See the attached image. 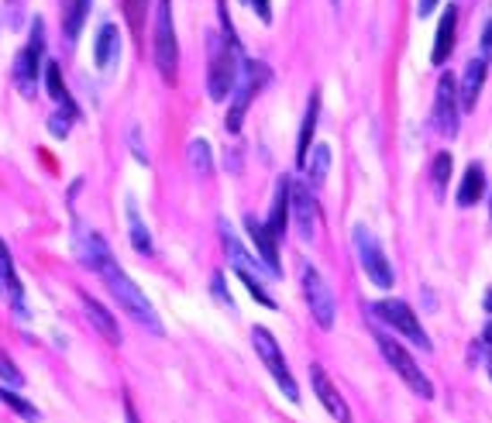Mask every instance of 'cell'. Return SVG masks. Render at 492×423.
<instances>
[{"mask_svg": "<svg viewBox=\"0 0 492 423\" xmlns=\"http://www.w3.org/2000/svg\"><path fill=\"white\" fill-rule=\"evenodd\" d=\"M0 300L18 313L21 320H28L24 286H21V279H18V268H14V258H11V251H7V245H4V238H0Z\"/></svg>", "mask_w": 492, "mask_h": 423, "instance_id": "cell-13", "label": "cell"}, {"mask_svg": "<svg viewBox=\"0 0 492 423\" xmlns=\"http://www.w3.org/2000/svg\"><path fill=\"white\" fill-rule=\"evenodd\" d=\"M124 417H128V423H138V413H134V406L128 396H124Z\"/></svg>", "mask_w": 492, "mask_h": 423, "instance_id": "cell-39", "label": "cell"}, {"mask_svg": "<svg viewBox=\"0 0 492 423\" xmlns=\"http://www.w3.org/2000/svg\"><path fill=\"white\" fill-rule=\"evenodd\" d=\"M303 169H307V176H310V186H320L324 179H327V169H331V148L327 145H317L307 162H303Z\"/></svg>", "mask_w": 492, "mask_h": 423, "instance_id": "cell-28", "label": "cell"}, {"mask_svg": "<svg viewBox=\"0 0 492 423\" xmlns=\"http://www.w3.org/2000/svg\"><path fill=\"white\" fill-rule=\"evenodd\" d=\"M45 87H48V97H52L69 117H76V107H72V97H69L66 80H63V66H59V63H45Z\"/></svg>", "mask_w": 492, "mask_h": 423, "instance_id": "cell-23", "label": "cell"}, {"mask_svg": "<svg viewBox=\"0 0 492 423\" xmlns=\"http://www.w3.org/2000/svg\"><path fill=\"white\" fill-rule=\"evenodd\" d=\"M251 344H255V351L262 358V365L268 368V376L283 389V396L290 402H300L296 379H293L290 365H286V358H283V348H279V341L272 337V331H268V327H255V331H251Z\"/></svg>", "mask_w": 492, "mask_h": 423, "instance_id": "cell-6", "label": "cell"}, {"mask_svg": "<svg viewBox=\"0 0 492 423\" xmlns=\"http://www.w3.org/2000/svg\"><path fill=\"white\" fill-rule=\"evenodd\" d=\"M300 283H303V296H307V307H310L317 327H320V331H331L337 317V303L331 286L324 283V275H320L310 262H300Z\"/></svg>", "mask_w": 492, "mask_h": 423, "instance_id": "cell-7", "label": "cell"}, {"mask_svg": "<svg viewBox=\"0 0 492 423\" xmlns=\"http://www.w3.org/2000/svg\"><path fill=\"white\" fill-rule=\"evenodd\" d=\"M317 114H320V93L313 89L310 104H307V117H303V128H300V145H296V165H303L310 156V138L317 131Z\"/></svg>", "mask_w": 492, "mask_h": 423, "instance_id": "cell-25", "label": "cell"}, {"mask_svg": "<svg viewBox=\"0 0 492 423\" xmlns=\"http://www.w3.org/2000/svg\"><path fill=\"white\" fill-rule=\"evenodd\" d=\"M310 382H313L317 400L324 402V410H327L337 423H352V410H348V402H344V396L337 393L335 382L327 379V372H324L320 365H310Z\"/></svg>", "mask_w": 492, "mask_h": 423, "instance_id": "cell-14", "label": "cell"}, {"mask_svg": "<svg viewBox=\"0 0 492 423\" xmlns=\"http://www.w3.org/2000/svg\"><path fill=\"white\" fill-rule=\"evenodd\" d=\"M72 251H76V258H80V262H83V268H89V272H100V268L107 266V262H114V255H111V248H107V241H104L97 231L83 227V224H76Z\"/></svg>", "mask_w": 492, "mask_h": 423, "instance_id": "cell-12", "label": "cell"}, {"mask_svg": "<svg viewBox=\"0 0 492 423\" xmlns=\"http://www.w3.org/2000/svg\"><path fill=\"white\" fill-rule=\"evenodd\" d=\"M372 310H376V317H382V320H386L393 331H400V334L410 337L417 348L430 351V337H427V331L420 327L417 313L410 310V303H403V300H379Z\"/></svg>", "mask_w": 492, "mask_h": 423, "instance_id": "cell-10", "label": "cell"}, {"mask_svg": "<svg viewBox=\"0 0 492 423\" xmlns=\"http://www.w3.org/2000/svg\"><path fill=\"white\" fill-rule=\"evenodd\" d=\"M45 69V21L35 18L31 24V35L24 42L21 55L14 59V87L21 89L24 97H35L38 87V72Z\"/></svg>", "mask_w": 492, "mask_h": 423, "instance_id": "cell-5", "label": "cell"}, {"mask_svg": "<svg viewBox=\"0 0 492 423\" xmlns=\"http://www.w3.org/2000/svg\"><path fill=\"white\" fill-rule=\"evenodd\" d=\"M186 156H190V165H193V173H200V176H210V173H214V158H210V145H207L203 138H193V141H190Z\"/></svg>", "mask_w": 492, "mask_h": 423, "instance_id": "cell-30", "label": "cell"}, {"mask_svg": "<svg viewBox=\"0 0 492 423\" xmlns=\"http://www.w3.org/2000/svg\"><path fill=\"white\" fill-rule=\"evenodd\" d=\"M482 83H486V59H471L465 66V76H462V87H458V107L462 111H475L479 104V93H482Z\"/></svg>", "mask_w": 492, "mask_h": 423, "instance_id": "cell-19", "label": "cell"}, {"mask_svg": "<svg viewBox=\"0 0 492 423\" xmlns=\"http://www.w3.org/2000/svg\"><path fill=\"white\" fill-rule=\"evenodd\" d=\"M48 124H52V134H55V138H66V134H69V124H72V117H69V114H63V117L55 114V117H52Z\"/></svg>", "mask_w": 492, "mask_h": 423, "instance_id": "cell-35", "label": "cell"}, {"mask_svg": "<svg viewBox=\"0 0 492 423\" xmlns=\"http://www.w3.org/2000/svg\"><path fill=\"white\" fill-rule=\"evenodd\" d=\"M489 376H492V355H489Z\"/></svg>", "mask_w": 492, "mask_h": 423, "instance_id": "cell-42", "label": "cell"}, {"mask_svg": "<svg viewBox=\"0 0 492 423\" xmlns=\"http://www.w3.org/2000/svg\"><path fill=\"white\" fill-rule=\"evenodd\" d=\"M454 31H458V7L447 4L445 18H441V24H437L434 52H430V63H434V66H445L447 63V55H451V48H454Z\"/></svg>", "mask_w": 492, "mask_h": 423, "instance_id": "cell-20", "label": "cell"}, {"mask_svg": "<svg viewBox=\"0 0 492 423\" xmlns=\"http://www.w3.org/2000/svg\"><path fill=\"white\" fill-rule=\"evenodd\" d=\"M0 385H7V389H21L24 385V376L21 368L11 361V358L0 351Z\"/></svg>", "mask_w": 492, "mask_h": 423, "instance_id": "cell-32", "label": "cell"}, {"mask_svg": "<svg viewBox=\"0 0 492 423\" xmlns=\"http://www.w3.org/2000/svg\"><path fill=\"white\" fill-rule=\"evenodd\" d=\"M93 63H97L100 72H111L121 63V28L114 21L100 24L97 42H93Z\"/></svg>", "mask_w": 492, "mask_h": 423, "instance_id": "cell-15", "label": "cell"}, {"mask_svg": "<svg viewBox=\"0 0 492 423\" xmlns=\"http://www.w3.org/2000/svg\"><path fill=\"white\" fill-rule=\"evenodd\" d=\"M290 210L296 217V227H300V238H313V227H317V203H313L310 190L300 186V182H290Z\"/></svg>", "mask_w": 492, "mask_h": 423, "instance_id": "cell-16", "label": "cell"}, {"mask_svg": "<svg viewBox=\"0 0 492 423\" xmlns=\"http://www.w3.org/2000/svg\"><path fill=\"white\" fill-rule=\"evenodd\" d=\"M0 402H4V406H11V410H14V413H18L21 420H28V423H38V417H42V413L35 410V402H28L24 396H18L14 389H7V385H0Z\"/></svg>", "mask_w": 492, "mask_h": 423, "instance_id": "cell-29", "label": "cell"}, {"mask_svg": "<svg viewBox=\"0 0 492 423\" xmlns=\"http://www.w3.org/2000/svg\"><path fill=\"white\" fill-rule=\"evenodd\" d=\"M152 55H156V69L162 72L165 83L176 80L179 69V38L176 24H173V0H158L156 7V35H152Z\"/></svg>", "mask_w": 492, "mask_h": 423, "instance_id": "cell-3", "label": "cell"}, {"mask_svg": "<svg viewBox=\"0 0 492 423\" xmlns=\"http://www.w3.org/2000/svg\"><path fill=\"white\" fill-rule=\"evenodd\" d=\"M97 275L104 279V286H107L111 296L117 300V307L128 313L138 327H145V331H152V334H158V337L165 334V327H162V320H158L156 307L148 303V296L138 290V283H134L131 275L117 266V262H107Z\"/></svg>", "mask_w": 492, "mask_h": 423, "instance_id": "cell-2", "label": "cell"}, {"mask_svg": "<svg viewBox=\"0 0 492 423\" xmlns=\"http://www.w3.org/2000/svg\"><path fill=\"white\" fill-rule=\"evenodd\" d=\"M251 7H255V11H259V18H262V21H272V7H268V0H251Z\"/></svg>", "mask_w": 492, "mask_h": 423, "instance_id": "cell-36", "label": "cell"}, {"mask_svg": "<svg viewBox=\"0 0 492 423\" xmlns=\"http://www.w3.org/2000/svg\"><path fill=\"white\" fill-rule=\"evenodd\" d=\"M486 341H489V344H492V324H489V327H486Z\"/></svg>", "mask_w": 492, "mask_h": 423, "instance_id": "cell-40", "label": "cell"}, {"mask_svg": "<svg viewBox=\"0 0 492 423\" xmlns=\"http://www.w3.org/2000/svg\"><path fill=\"white\" fill-rule=\"evenodd\" d=\"M434 7H437V0H420V4H417V14H420V18H430Z\"/></svg>", "mask_w": 492, "mask_h": 423, "instance_id": "cell-38", "label": "cell"}, {"mask_svg": "<svg viewBox=\"0 0 492 423\" xmlns=\"http://www.w3.org/2000/svg\"><path fill=\"white\" fill-rule=\"evenodd\" d=\"M451 156L447 152H437L434 156V169H430V179H434V193L437 197H445V190H447V179H451Z\"/></svg>", "mask_w": 492, "mask_h": 423, "instance_id": "cell-31", "label": "cell"}, {"mask_svg": "<svg viewBox=\"0 0 492 423\" xmlns=\"http://www.w3.org/2000/svg\"><path fill=\"white\" fill-rule=\"evenodd\" d=\"M214 296H217V303H221V307H227V310H234V300H231V292L224 290V275H221V272L214 275Z\"/></svg>", "mask_w": 492, "mask_h": 423, "instance_id": "cell-34", "label": "cell"}, {"mask_svg": "<svg viewBox=\"0 0 492 423\" xmlns=\"http://www.w3.org/2000/svg\"><path fill=\"white\" fill-rule=\"evenodd\" d=\"M89 7H93V0H72V4H69L66 18H63V28H66L69 42L80 38V31H83V24H87V18H89Z\"/></svg>", "mask_w": 492, "mask_h": 423, "instance_id": "cell-27", "label": "cell"}, {"mask_svg": "<svg viewBox=\"0 0 492 423\" xmlns=\"http://www.w3.org/2000/svg\"><path fill=\"white\" fill-rule=\"evenodd\" d=\"M486 307H489V310H492V290H489V300H486Z\"/></svg>", "mask_w": 492, "mask_h": 423, "instance_id": "cell-41", "label": "cell"}, {"mask_svg": "<svg viewBox=\"0 0 492 423\" xmlns=\"http://www.w3.org/2000/svg\"><path fill=\"white\" fill-rule=\"evenodd\" d=\"M266 83H268V66L266 63H251V59H245V63H242V76H238V87H234L231 111H227V121H224V128H227L231 134L242 131L248 107H251L255 93L266 87Z\"/></svg>", "mask_w": 492, "mask_h": 423, "instance_id": "cell-4", "label": "cell"}, {"mask_svg": "<svg viewBox=\"0 0 492 423\" xmlns=\"http://www.w3.org/2000/svg\"><path fill=\"white\" fill-rule=\"evenodd\" d=\"M145 7H148V0H124V18H128L134 35L145 31Z\"/></svg>", "mask_w": 492, "mask_h": 423, "instance_id": "cell-33", "label": "cell"}, {"mask_svg": "<svg viewBox=\"0 0 492 423\" xmlns=\"http://www.w3.org/2000/svg\"><path fill=\"white\" fill-rule=\"evenodd\" d=\"M221 11V35H210V76H207V87H210V97L214 100H227L234 87H238V76H242V45H238V35L231 28V14L224 7V0L217 4Z\"/></svg>", "mask_w": 492, "mask_h": 423, "instance_id": "cell-1", "label": "cell"}, {"mask_svg": "<svg viewBox=\"0 0 492 423\" xmlns=\"http://www.w3.org/2000/svg\"><path fill=\"white\" fill-rule=\"evenodd\" d=\"M290 182L293 179H279V186H276V200H272V214H268V224L266 231L276 238V241H283V234H286V221H290Z\"/></svg>", "mask_w": 492, "mask_h": 423, "instance_id": "cell-21", "label": "cell"}, {"mask_svg": "<svg viewBox=\"0 0 492 423\" xmlns=\"http://www.w3.org/2000/svg\"><path fill=\"white\" fill-rule=\"evenodd\" d=\"M355 251H358V262L365 268V275L379 286V290H393L396 275H393V266L386 258L382 245L376 241V234L369 227H355Z\"/></svg>", "mask_w": 492, "mask_h": 423, "instance_id": "cell-9", "label": "cell"}, {"mask_svg": "<svg viewBox=\"0 0 492 423\" xmlns=\"http://www.w3.org/2000/svg\"><path fill=\"white\" fill-rule=\"evenodd\" d=\"M482 197H486V173H482V165H469L462 186H458V207H475Z\"/></svg>", "mask_w": 492, "mask_h": 423, "instance_id": "cell-24", "label": "cell"}, {"mask_svg": "<svg viewBox=\"0 0 492 423\" xmlns=\"http://www.w3.org/2000/svg\"><path fill=\"white\" fill-rule=\"evenodd\" d=\"M376 341H379V348H382V358L393 365V372H396V376H400V379L406 382L420 400H430V396H434V385H430V379L420 372V365L410 358V351L403 348L400 341H393V337H386V334H379Z\"/></svg>", "mask_w": 492, "mask_h": 423, "instance_id": "cell-8", "label": "cell"}, {"mask_svg": "<svg viewBox=\"0 0 492 423\" xmlns=\"http://www.w3.org/2000/svg\"><path fill=\"white\" fill-rule=\"evenodd\" d=\"M80 300H83V310H87V317H89V324L100 331V334L107 337L111 344H121V327H117V320L111 317V310H104L93 296H87V292H80Z\"/></svg>", "mask_w": 492, "mask_h": 423, "instance_id": "cell-22", "label": "cell"}, {"mask_svg": "<svg viewBox=\"0 0 492 423\" xmlns=\"http://www.w3.org/2000/svg\"><path fill=\"white\" fill-rule=\"evenodd\" d=\"M245 227H248V238H251V245L259 248V255H262V266H266L268 275H279L283 268H279V241L272 238L266 231V224L255 221V217H245Z\"/></svg>", "mask_w": 492, "mask_h": 423, "instance_id": "cell-18", "label": "cell"}, {"mask_svg": "<svg viewBox=\"0 0 492 423\" xmlns=\"http://www.w3.org/2000/svg\"><path fill=\"white\" fill-rule=\"evenodd\" d=\"M489 55H492V21L482 31V59H489Z\"/></svg>", "mask_w": 492, "mask_h": 423, "instance_id": "cell-37", "label": "cell"}, {"mask_svg": "<svg viewBox=\"0 0 492 423\" xmlns=\"http://www.w3.org/2000/svg\"><path fill=\"white\" fill-rule=\"evenodd\" d=\"M221 238H224V251H227V258H231L234 272H238V275H251V279H259V258L238 241V234L231 231V224L227 221H221Z\"/></svg>", "mask_w": 492, "mask_h": 423, "instance_id": "cell-17", "label": "cell"}, {"mask_svg": "<svg viewBox=\"0 0 492 423\" xmlns=\"http://www.w3.org/2000/svg\"><path fill=\"white\" fill-rule=\"evenodd\" d=\"M458 83H454V76L445 72L441 76V83H437V100H434V124H437V131L441 134H458Z\"/></svg>", "mask_w": 492, "mask_h": 423, "instance_id": "cell-11", "label": "cell"}, {"mask_svg": "<svg viewBox=\"0 0 492 423\" xmlns=\"http://www.w3.org/2000/svg\"><path fill=\"white\" fill-rule=\"evenodd\" d=\"M128 227H131V245L138 255H152L156 251V245H152V234H148V227L141 224V217H138V207H134V200H128Z\"/></svg>", "mask_w": 492, "mask_h": 423, "instance_id": "cell-26", "label": "cell"}]
</instances>
